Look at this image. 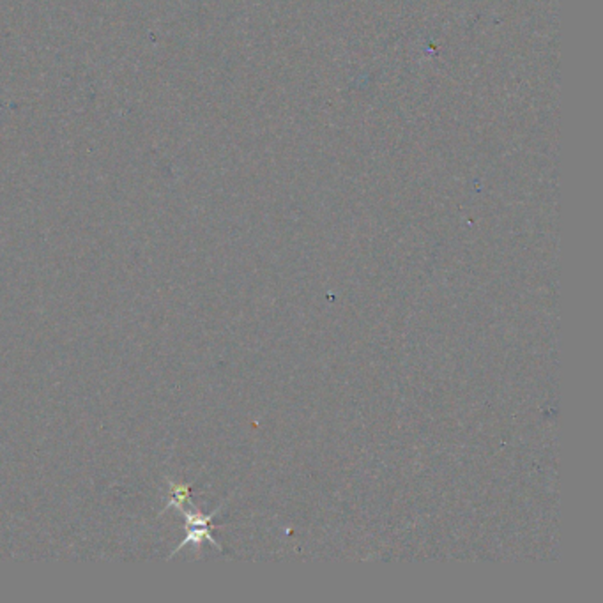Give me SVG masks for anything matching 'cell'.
I'll return each mask as SVG.
<instances>
[{
	"mask_svg": "<svg viewBox=\"0 0 603 603\" xmlns=\"http://www.w3.org/2000/svg\"><path fill=\"white\" fill-rule=\"evenodd\" d=\"M222 508H218L216 511H213L211 515H202V513H186L184 511V517H186V520H188V536L184 538V542L177 547V550H181L186 543H202L204 540H209L218 550H222V547H220V543L213 538V534H211V520H213V517L220 511ZM175 550V552H177ZM174 552V554H175Z\"/></svg>",
	"mask_w": 603,
	"mask_h": 603,
	"instance_id": "obj_1",
	"label": "cell"
}]
</instances>
